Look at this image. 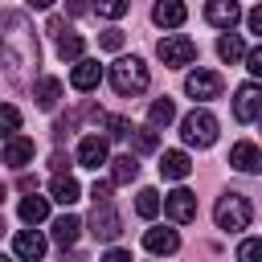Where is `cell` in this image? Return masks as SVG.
Returning <instances> with one entry per match:
<instances>
[{
  "instance_id": "6da1fadb",
  "label": "cell",
  "mask_w": 262,
  "mask_h": 262,
  "mask_svg": "<svg viewBox=\"0 0 262 262\" xmlns=\"http://www.w3.org/2000/svg\"><path fill=\"white\" fill-rule=\"evenodd\" d=\"M4 25H8V33H4L0 57H4V66H8V78H12V82H29V78H33V70H37V61H41L37 37H33V29H29L25 12L4 16Z\"/></svg>"
},
{
  "instance_id": "7a4b0ae2",
  "label": "cell",
  "mask_w": 262,
  "mask_h": 262,
  "mask_svg": "<svg viewBox=\"0 0 262 262\" xmlns=\"http://www.w3.org/2000/svg\"><path fill=\"white\" fill-rule=\"evenodd\" d=\"M147 82H151V74H147V66H143L139 57H119V61L111 66V86H115L123 98L143 94V90H147Z\"/></svg>"
},
{
  "instance_id": "3957f363",
  "label": "cell",
  "mask_w": 262,
  "mask_h": 262,
  "mask_svg": "<svg viewBox=\"0 0 262 262\" xmlns=\"http://www.w3.org/2000/svg\"><path fill=\"white\" fill-rule=\"evenodd\" d=\"M213 217H217V229H225V233H237V229H246V225L254 221V205H250L242 192H225V196H217V209H213Z\"/></svg>"
},
{
  "instance_id": "277c9868",
  "label": "cell",
  "mask_w": 262,
  "mask_h": 262,
  "mask_svg": "<svg viewBox=\"0 0 262 262\" xmlns=\"http://www.w3.org/2000/svg\"><path fill=\"white\" fill-rule=\"evenodd\" d=\"M180 139L188 147H213L217 143V119L209 111H188L180 119Z\"/></svg>"
},
{
  "instance_id": "5b68a950",
  "label": "cell",
  "mask_w": 262,
  "mask_h": 262,
  "mask_svg": "<svg viewBox=\"0 0 262 262\" xmlns=\"http://www.w3.org/2000/svg\"><path fill=\"white\" fill-rule=\"evenodd\" d=\"M156 53H160V61H164V66L180 70V66H192V57H196V41H192V37H184V33H168V37L156 45Z\"/></svg>"
},
{
  "instance_id": "8992f818",
  "label": "cell",
  "mask_w": 262,
  "mask_h": 262,
  "mask_svg": "<svg viewBox=\"0 0 262 262\" xmlns=\"http://www.w3.org/2000/svg\"><path fill=\"white\" fill-rule=\"evenodd\" d=\"M221 74L217 70H196V74H188L184 78V90L192 94V98H201V102H209V98H221Z\"/></svg>"
},
{
  "instance_id": "52a82bcc",
  "label": "cell",
  "mask_w": 262,
  "mask_h": 262,
  "mask_svg": "<svg viewBox=\"0 0 262 262\" xmlns=\"http://www.w3.org/2000/svg\"><path fill=\"white\" fill-rule=\"evenodd\" d=\"M164 213H168L176 225H188V221L196 217V192H188V188L168 192V196H164Z\"/></svg>"
},
{
  "instance_id": "ba28073f",
  "label": "cell",
  "mask_w": 262,
  "mask_h": 262,
  "mask_svg": "<svg viewBox=\"0 0 262 262\" xmlns=\"http://www.w3.org/2000/svg\"><path fill=\"white\" fill-rule=\"evenodd\" d=\"M90 233H94L98 242H115V237L123 233L119 213H115L111 205H94V213H90Z\"/></svg>"
},
{
  "instance_id": "9c48e42d",
  "label": "cell",
  "mask_w": 262,
  "mask_h": 262,
  "mask_svg": "<svg viewBox=\"0 0 262 262\" xmlns=\"http://www.w3.org/2000/svg\"><path fill=\"white\" fill-rule=\"evenodd\" d=\"M205 20H209L213 29L233 33V25L242 20V4H237V0H209V4H205Z\"/></svg>"
},
{
  "instance_id": "30bf717a",
  "label": "cell",
  "mask_w": 262,
  "mask_h": 262,
  "mask_svg": "<svg viewBox=\"0 0 262 262\" xmlns=\"http://www.w3.org/2000/svg\"><path fill=\"white\" fill-rule=\"evenodd\" d=\"M258 111H262V94H258L254 82H246V86L233 94V119H237V123H254Z\"/></svg>"
},
{
  "instance_id": "8fae6325",
  "label": "cell",
  "mask_w": 262,
  "mask_h": 262,
  "mask_svg": "<svg viewBox=\"0 0 262 262\" xmlns=\"http://www.w3.org/2000/svg\"><path fill=\"white\" fill-rule=\"evenodd\" d=\"M98 82H102V66H98L94 57H78V61H74V70H70V86L86 94V90H94Z\"/></svg>"
},
{
  "instance_id": "7c38bea8",
  "label": "cell",
  "mask_w": 262,
  "mask_h": 262,
  "mask_svg": "<svg viewBox=\"0 0 262 262\" xmlns=\"http://www.w3.org/2000/svg\"><path fill=\"white\" fill-rule=\"evenodd\" d=\"M184 16H188L184 0H156V8H151V20H156L160 29H180Z\"/></svg>"
},
{
  "instance_id": "4fadbf2b",
  "label": "cell",
  "mask_w": 262,
  "mask_h": 262,
  "mask_svg": "<svg viewBox=\"0 0 262 262\" xmlns=\"http://www.w3.org/2000/svg\"><path fill=\"white\" fill-rule=\"evenodd\" d=\"M12 250H16V258H25V262H41V258H45V237H41L37 229H20L16 242H12Z\"/></svg>"
},
{
  "instance_id": "5bb4252c",
  "label": "cell",
  "mask_w": 262,
  "mask_h": 262,
  "mask_svg": "<svg viewBox=\"0 0 262 262\" xmlns=\"http://www.w3.org/2000/svg\"><path fill=\"white\" fill-rule=\"evenodd\" d=\"M78 164L98 172V168L106 164V139H98V135H86V139L78 143Z\"/></svg>"
},
{
  "instance_id": "9a60e30c",
  "label": "cell",
  "mask_w": 262,
  "mask_h": 262,
  "mask_svg": "<svg viewBox=\"0 0 262 262\" xmlns=\"http://www.w3.org/2000/svg\"><path fill=\"white\" fill-rule=\"evenodd\" d=\"M229 164H233L237 172H258V168H262V156H258V147H254L250 139H242V143L229 147Z\"/></svg>"
},
{
  "instance_id": "2e32d148",
  "label": "cell",
  "mask_w": 262,
  "mask_h": 262,
  "mask_svg": "<svg viewBox=\"0 0 262 262\" xmlns=\"http://www.w3.org/2000/svg\"><path fill=\"white\" fill-rule=\"evenodd\" d=\"M188 172H192V160L184 151H164L160 156V176L164 180H184Z\"/></svg>"
},
{
  "instance_id": "e0dca14e",
  "label": "cell",
  "mask_w": 262,
  "mask_h": 262,
  "mask_svg": "<svg viewBox=\"0 0 262 262\" xmlns=\"http://www.w3.org/2000/svg\"><path fill=\"white\" fill-rule=\"evenodd\" d=\"M143 246H147L151 254H176V250H180V233H176V229H147V233H143Z\"/></svg>"
},
{
  "instance_id": "ac0fdd59",
  "label": "cell",
  "mask_w": 262,
  "mask_h": 262,
  "mask_svg": "<svg viewBox=\"0 0 262 262\" xmlns=\"http://www.w3.org/2000/svg\"><path fill=\"white\" fill-rule=\"evenodd\" d=\"M78 192H82V188H78V180H74L70 172H57V176L49 180V196H53L57 205H74Z\"/></svg>"
},
{
  "instance_id": "d6986e66",
  "label": "cell",
  "mask_w": 262,
  "mask_h": 262,
  "mask_svg": "<svg viewBox=\"0 0 262 262\" xmlns=\"http://www.w3.org/2000/svg\"><path fill=\"white\" fill-rule=\"evenodd\" d=\"M33 160V139H25V135H12L8 143H4V164H12V168H25Z\"/></svg>"
},
{
  "instance_id": "ffe728a7",
  "label": "cell",
  "mask_w": 262,
  "mask_h": 262,
  "mask_svg": "<svg viewBox=\"0 0 262 262\" xmlns=\"http://www.w3.org/2000/svg\"><path fill=\"white\" fill-rule=\"evenodd\" d=\"M33 98H37V106H41V111H53V106H57V98H61V82H57V78H37Z\"/></svg>"
},
{
  "instance_id": "44dd1931",
  "label": "cell",
  "mask_w": 262,
  "mask_h": 262,
  "mask_svg": "<svg viewBox=\"0 0 262 262\" xmlns=\"http://www.w3.org/2000/svg\"><path fill=\"white\" fill-rule=\"evenodd\" d=\"M78 233H82V221L74 217V213H66V217H57L53 221V242L66 250V246H74L78 242Z\"/></svg>"
},
{
  "instance_id": "7402d4cb",
  "label": "cell",
  "mask_w": 262,
  "mask_h": 262,
  "mask_svg": "<svg viewBox=\"0 0 262 262\" xmlns=\"http://www.w3.org/2000/svg\"><path fill=\"white\" fill-rule=\"evenodd\" d=\"M45 217H49V201H45V196H33V192H29V196L20 201V221H25V225H41Z\"/></svg>"
},
{
  "instance_id": "603a6c76",
  "label": "cell",
  "mask_w": 262,
  "mask_h": 262,
  "mask_svg": "<svg viewBox=\"0 0 262 262\" xmlns=\"http://www.w3.org/2000/svg\"><path fill=\"white\" fill-rule=\"evenodd\" d=\"M135 176H139L135 156H115V160H111V184H131Z\"/></svg>"
},
{
  "instance_id": "cb8c5ba5",
  "label": "cell",
  "mask_w": 262,
  "mask_h": 262,
  "mask_svg": "<svg viewBox=\"0 0 262 262\" xmlns=\"http://www.w3.org/2000/svg\"><path fill=\"white\" fill-rule=\"evenodd\" d=\"M217 53H221V61H242L246 57V41L237 37V33H221V41H217Z\"/></svg>"
},
{
  "instance_id": "d4e9b609",
  "label": "cell",
  "mask_w": 262,
  "mask_h": 262,
  "mask_svg": "<svg viewBox=\"0 0 262 262\" xmlns=\"http://www.w3.org/2000/svg\"><path fill=\"white\" fill-rule=\"evenodd\" d=\"M172 119H176V102H172V98H156L151 111H147V127L160 131V127H168Z\"/></svg>"
},
{
  "instance_id": "484cf974",
  "label": "cell",
  "mask_w": 262,
  "mask_h": 262,
  "mask_svg": "<svg viewBox=\"0 0 262 262\" xmlns=\"http://www.w3.org/2000/svg\"><path fill=\"white\" fill-rule=\"evenodd\" d=\"M131 143H135L139 156H147V151L160 147V135H156V127H131Z\"/></svg>"
},
{
  "instance_id": "4316f807",
  "label": "cell",
  "mask_w": 262,
  "mask_h": 262,
  "mask_svg": "<svg viewBox=\"0 0 262 262\" xmlns=\"http://www.w3.org/2000/svg\"><path fill=\"white\" fill-rule=\"evenodd\" d=\"M82 49H86V41H82L78 33H66V37L57 41V57H61V61H78Z\"/></svg>"
},
{
  "instance_id": "83f0119b",
  "label": "cell",
  "mask_w": 262,
  "mask_h": 262,
  "mask_svg": "<svg viewBox=\"0 0 262 262\" xmlns=\"http://www.w3.org/2000/svg\"><path fill=\"white\" fill-rule=\"evenodd\" d=\"M16 131H20V111H16L12 102H0V135L12 139Z\"/></svg>"
},
{
  "instance_id": "f1b7e54d",
  "label": "cell",
  "mask_w": 262,
  "mask_h": 262,
  "mask_svg": "<svg viewBox=\"0 0 262 262\" xmlns=\"http://www.w3.org/2000/svg\"><path fill=\"white\" fill-rule=\"evenodd\" d=\"M135 213L151 221V217L160 213V192H156V188H139V201H135Z\"/></svg>"
},
{
  "instance_id": "f546056e",
  "label": "cell",
  "mask_w": 262,
  "mask_h": 262,
  "mask_svg": "<svg viewBox=\"0 0 262 262\" xmlns=\"http://www.w3.org/2000/svg\"><path fill=\"white\" fill-rule=\"evenodd\" d=\"M94 12L106 16V20H119L127 12V0H94Z\"/></svg>"
},
{
  "instance_id": "4dcf8cb0",
  "label": "cell",
  "mask_w": 262,
  "mask_h": 262,
  "mask_svg": "<svg viewBox=\"0 0 262 262\" xmlns=\"http://www.w3.org/2000/svg\"><path fill=\"white\" fill-rule=\"evenodd\" d=\"M102 123H106L111 139H127V135H131V123H127L123 115H102Z\"/></svg>"
},
{
  "instance_id": "1f68e13d",
  "label": "cell",
  "mask_w": 262,
  "mask_h": 262,
  "mask_svg": "<svg viewBox=\"0 0 262 262\" xmlns=\"http://www.w3.org/2000/svg\"><path fill=\"white\" fill-rule=\"evenodd\" d=\"M258 258H262V242L258 237H246L237 246V262H258Z\"/></svg>"
},
{
  "instance_id": "d6a6232c",
  "label": "cell",
  "mask_w": 262,
  "mask_h": 262,
  "mask_svg": "<svg viewBox=\"0 0 262 262\" xmlns=\"http://www.w3.org/2000/svg\"><path fill=\"white\" fill-rule=\"evenodd\" d=\"M98 45H102L106 53H119V49H123V33H119V29H106V33L98 37Z\"/></svg>"
},
{
  "instance_id": "836d02e7",
  "label": "cell",
  "mask_w": 262,
  "mask_h": 262,
  "mask_svg": "<svg viewBox=\"0 0 262 262\" xmlns=\"http://www.w3.org/2000/svg\"><path fill=\"white\" fill-rule=\"evenodd\" d=\"M45 33H49L53 41H61V37L70 33V29H66V16H49V20H45Z\"/></svg>"
},
{
  "instance_id": "e575fe53",
  "label": "cell",
  "mask_w": 262,
  "mask_h": 262,
  "mask_svg": "<svg viewBox=\"0 0 262 262\" xmlns=\"http://www.w3.org/2000/svg\"><path fill=\"white\" fill-rule=\"evenodd\" d=\"M90 196H94V205H111V180H94Z\"/></svg>"
},
{
  "instance_id": "d590c367",
  "label": "cell",
  "mask_w": 262,
  "mask_h": 262,
  "mask_svg": "<svg viewBox=\"0 0 262 262\" xmlns=\"http://www.w3.org/2000/svg\"><path fill=\"white\" fill-rule=\"evenodd\" d=\"M246 70H250L254 78L262 74V49H258V45H254V49H246Z\"/></svg>"
},
{
  "instance_id": "8d00e7d4",
  "label": "cell",
  "mask_w": 262,
  "mask_h": 262,
  "mask_svg": "<svg viewBox=\"0 0 262 262\" xmlns=\"http://www.w3.org/2000/svg\"><path fill=\"white\" fill-rule=\"evenodd\" d=\"M246 25H250V33H262V4L246 12Z\"/></svg>"
},
{
  "instance_id": "74e56055",
  "label": "cell",
  "mask_w": 262,
  "mask_h": 262,
  "mask_svg": "<svg viewBox=\"0 0 262 262\" xmlns=\"http://www.w3.org/2000/svg\"><path fill=\"white\" fill-rule=\"evenodd\" d=\"M102 262H131V254H127V250H106Z\"/></svg>"
},
{
  "instance_id": "f35d334b",
  "label": "cell",
  "mask_w": 262,
  "mask_h": 262,
  "mask_svg": "<svg viewBox=\"0 0 262 262\" xmlns=\"http://www.w3.org/2000/svg\"><path fill=\"white\" fill-rule=\"evenodd\" d=\"M66 12H70V16H82V12H86V0H66Z\"/></svg>"
},
{
  "instance_id": "ab89813d",
  "label": "cell",
  "mask_w": 262,
  "mask_h": 262,
  "mask_svg": "<svg viewBox=\"0 0 262 262\" xmlns=\"http://www.w3.org/2000/svg\"><path fill=\"white\" fill-rule=\"evenodd\" d=\"M16 184H20V188H25V192H33V188H37V176H20V180H16Z\"/></svg>"
},
{
  "instance_id": "60d3db41",
  "label": "cell",
  "mask_w": 262,
  "mask_h": 262,
  "mask_svg": "<svg viewBox=\"0 0 262 262\" xmlns=\"http://www.w3.org/2000/svg\"><path fill=\"white\" fill-rule=\"evenodd\" d=\"M53 0H29V8H49Z\"/></svg>"
},
{
  "instance_id": "b9f144b4",
  "label": "cell",
  "mask_w": 262,
  "mask_h": 262,
  "mask_svg": "<svg viewBox=\"0 0 262 262\" xmlns=\"http://www.w3.org/2000/svg\"><path fill=\"white\" fill-rule=\"evenodd\" d=\"M0 233H4V217H0Z\"/></svg>"
},
{
  "instance_id": "7bdbcfd3",
  "label": "cell",
  "mask_w": 262,
  "mask_h": 262,
  "mask_svg": "<svg viewBox=\"0 0 262 262\" xmlns=\"http://www.w3.org/2000/svg\"><path fill=\"white\" fill-rule=\"evenodd\" d=\"M0 201H4V184H0Z\"/></svg>"
},
{
  "instance_id": "ee69618b",
  "label": "cell",
  "mask_w": 262,
  "mask_h": 262,
  "mask_svg": "<svg viewBox=\"0 0 262 262\" xmlns=\"http://www.w3.org/2000/svg\"><path fill=\"white\" fill-rule=\"evenodd\" d=\"M0 25H4V16H0Z\"/></svg>"
},
{
  "instance_id": "f6af8a7d",
  "label": "cell",
  "mask_w": 262,
  "mask_h": 262,
  "mask_svg": "<svg viewBox=\"0 0 262 262\" xmlns=\"http://www.w3.org/2000/svg\"><path fill=\"white\" fill-rule=\"evenodd\" d=\"M0 262H8V258H0Z\"/></svg>"
}]
</instances>
